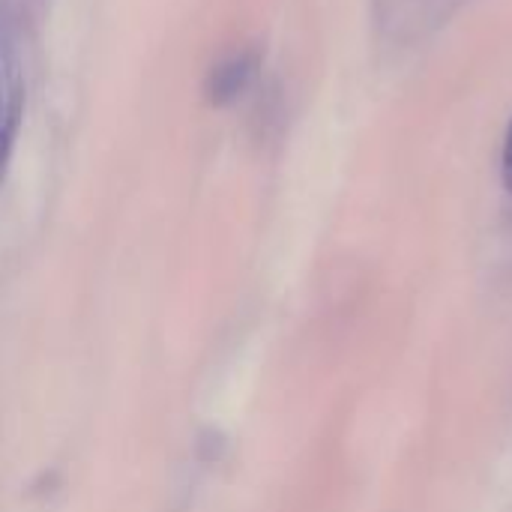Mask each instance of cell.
I'll return each instance as SVG.
<instances>
[{"label": "cell", "mask_w": 512, "mask_h": 512, "mask_svg": "<svg viewBox=\"0 0 512 512\" xmlns=\"http://www.w3.org/2000/svg\"><path fill=\"white\" fill-rule=\"evenodd\" d=\"M261 69V54L255 48H243L234 54H225L216 60L204 78V99L213 108H228L246 96V90L255 84Z\"/></svg>", "instance_id": "cell-2"}, {"label": "cell", "mask_w": 512, "mask_h": 512, "mask_svg": "<svg viewBox=\"0 0 512 512\" xmlns=\"http://www.w3.org/2000/svg\"><path fill=\"white\" fill-rule=\"evenodd\" d=\"M501 177H504V186L512 195V120L510 129H507V138H504V156H501Z\"/></svg>", "instance_id": "cell-3"}, {"label": "cell", "mask_w": 512, "mask_h": 512, "mask_svg": "<svg viewBox=\"0 0 512 512\" xmlns=\"http://www.w3.org/2000/svg\"><path fill=\"white\" fill-rule=\"evenodd\" d=\"M24 69L12 33L0 21V183L6 180L24 120Z\"/></svg>", "instance_id": "cell-1"}]
</instances>
